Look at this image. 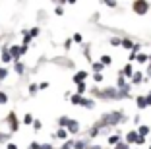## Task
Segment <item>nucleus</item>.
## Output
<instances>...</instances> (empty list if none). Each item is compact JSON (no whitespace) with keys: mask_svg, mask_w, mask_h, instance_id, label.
Listing matches in <instances>:
<instances>
[{"mask_svg":"<svg viewBox=\"0 0 151 149\" xmlns=\"http://www.w3.org/2000/svg\"><path fill=\"white\" fill-rule=\"evenodd\" d=\"M118 87H120V89L126 87V79H124V76H122V74L118 76Z\"/></svg>","mask_w":151,"mask_h":149,"instance_id":"obj_21","label":"nucleus"},{"mask_svg":"<svg viewBox=\"0 0 151 149\" xmlns=\"http://www.w3.org/2000/svg\"><path fill=\"white\" fill-rule=\"evenodd\" d=\"M114 149H130V147H128V143H122V141H120V143L116 145Z\"/></svg>","mask_w":151,"mask_h":149,"instance_id":"obj_29","label":"nucleus"},{"mask_svg":"<svg viewBox=\"0 0 151 149\" xmlns=\"http://www.w3.org/2000/svg\"><path fill=\"white\" fill-rule=\"evenodd\" d=\"M136 60L143 64V62H147V60H149V56H147V54H138V56H136Z\"/></svg>","mask_w":151,"mask_h":149,"instance_id":"obj_19","label":"nucleus"},{"mask_svg":"<svg viewBox=\"0 0 151 149\" xmlns=\"http://www.w3.org/2000/svg\"><path fill=\"white\" fill-rule=\"evenodd\" d=\"M6 76H8V72H6V70H4V68H0V79H4V78H6Z\"/></svg>","mask_w":151,"mask_h":149,"instance_id":"obj_32","label":"nucleus"},{"mask_svg":"<svg viewBox=\"0 0 151 149\" xmlns=\"http://www.w3.org/2000/svg\"><path fill=\"white\" fill-rule=\"evenodd\" d=\"M10 54H12V58H18L19 54H22V48L19 47H12L10 48Z\"/></svg>","mask_w":151,"mask_h":149,"instance_id":"obj_8","label":"nucleus"},{"mask_svg":"<svg viewBox=\"0 0 151 149\" xmlns=\"http://www.w3.org/2000/svg\"><path fill=\"white\" fill-rule=\"evenodd\" d=\"M143 141H145V137H142V136H139V137H138V141H136V143H138V145H142Z\"/></svg>","mask_w":151,"mask_h":149,"instance_id":"obj_37","label":"nucleus"},{"mask_svg":"<svg viewBox=\"0 0 151 149\" xmlns=\"http://www.w3.org/2000/svg\"><path fill=\"white\" fill-rule=\"evenodd\" d=\"M147 76L151 78V64H149V68H147Z\"/></svg>","mask_w":151,"mask_h":149,"instance_id":"obj_43","label":"nucleus"},{"mask_svg":"<svg viewBox=\"0 0 151 149\" xmlns=\"http://www.w3.org/2000/svg\"><path fill=\"white\" fill-rule=\"evenodd\" d=\"M93 93H95L97 97H101V99H120V89H112V87H109V89H103V91L95 89Z\"/></svg>","mask_w":151,"mask_h":149,"instance_id":"obj_2","label":"nucleus"},{"mask_svg":"<svg viewBox=\"0 0 151 149\" xmlns=\"http://www.w3.org/2000/svg\"><path fill=\"white\" fill-rule=\"evenodd\" d=\"M29 147H31V149H41V145H39V143H31Z\"/></svg>","mask_w":151,"mask_h":149,"instance_id":"obj_39","label":"nucleus"},{"mask_svg":"<svg viewBox=\"0 0 151 149\" xmlns=\"http://www.w3.org/2000/svg\"><path fill=\"white\" fill-rule=\"evenodd\" d=\"M149 128H147V126H139V130H138V134H139V136H142V137H145L147 136V134H149Z\"/></svg>","mask_w":151,"mask_h":149,"instance_id":"obj_12","label":"nucleus"},{"mask_svg":"<svg viewBox=\"0 0 151 149\" xmlns=\"http://www.w3.org/2000/svg\"><path fill=\"white\" fill-rule=\"evenodd\" d=\"M85 78H87V74H85V72H78V74L74 76V81L80 85V83H83V79H85Z\"/></svg>","mask_w":151,"mask_h":149,"instance_id":"obj_4","label":"nucleus"},{"mask_svg":"<svg viewBox=\"0 0 151 149\" xmlns=\"http://www.w3.org/2000/svg\"><path fill=\"white\" fill-rule=\"evenodd\" d=\"M109 143H111V145H114V147H116V145L120 143V136H111V137H109Z\"/></svg>","mask_w":151,"mask_h":149,"instance_id":"obj_13","label":"nucleus"},{"mask_svg":"<svg viewBox=\"0 0 151 149\" xmlns=\"http://www.w3.org/2000/svg\"><path fill=\"white\" fill-rule=\"evenodd\" d=\"M122 76H134L132 66H130V64H126V66H124V70H122Z\"/></svg>","mask_w":151,"mask_h":149,"instance_id":"obj_14","label":"nucleus"},{"mask_svg":"<svg viewBox=\"0 0 151 149\" xmlns=\"http://www.w3.org/2000/svg\"><path fill=\"white\" fill-rule=\"evenodd\" d=\"M2 60H4V62H10V60H12V54H10L8 48H2Z\"/></svg>","mask_w":151,"mask_h":149,"instance_id":"obj_9","label":"nucleus"},{"mask_svg":"<svg viewBox=\"0 0 151 149\" xmlns=\"http://www.w3.org/2000/svg\"><path fill=\"white\" fill-rule=\"evenodd\" d=\"M93 79H95V81H103V76H101V74H95Z\"/></svg>","mask_w":151,"mask_h":149,"instance_id":"obj_34","label":"nucleus"},{"mask_svg":"<svg viewBox=\"0 0 151 149\" xmlns=\"http://www.w3.org/2000/svg\"><path fill=\"white\" fill-rule=\"evenodd\" d=\"M111 45H112V47H122V41L114 37V39H111Z\"/></svg>","mask_w":151,"mask_h":149,"instance_id":"obj_25","label":"nucleus"},{"mask_svg":"<svg viewBox=\"0 0 151 149\" xmlns=\"http://www.w3.org/2000/svg\"><path fill=\"white\" fill-rule=\"evenodd\" d=\"M23 120H25V124H33V118H31V114H25V118H23Z\"/></svg>","mask_w":151,"mask_h":149,"instance_id":"obj_31","label":"nucleus"},{"mask_svg":"<svg viewBox=\"0 0 151 149\" xmlns=\"http://www.w3.org/2000/svg\"><path fill=\"white\" fill-rule=\"evenodd\" d=\"M122 47L124 48H134V43L130 39H122Z\"/></svg>","mask_w":151,"mask_h":149,"instance_id":"obj_18","label":"nucleus"},{"mask_svg":"<svg viewBox=\"0 0 151 149\" xmlns=\"http://www.w3.org/2000/svg\"><path fill=\"white\" fill-rule=\"evenodd\" d=\"M74 145H76L74 141H66V143L62 145V149H70V147H74Z\"/></svg>","mask_w":151,"mask_h":149,"instance_id":"obj_28","label":"nucleus"},{"mask_svg":"<svg viewBox=\"0 0 151 149\" xmlns=\"http://www.w3.org/2000/svg\"><path fill=\"white\" fill-rule=\"evenodd\" d=\"M147 105L151 107V93H149V95H147Z\"/></svg>","mask_w":151,"mask_h":149,"instance_id":"obj_41","label":"nucleus"},{"mask_svg":"<svg viewBox=\"0 0 151 149\" xmlns=\"http://www.w3.org/2000/svg\"><path fill=\"white\" fill-rule=\"evenodd\" d=\"M149 60H151V54H149Z\"/></svg>","mask_w":151,"mask_h":149,"instance_id":"obj_45","label":"nucleus"},{"mask_svg":"<svg viewBox=\"0 0 151 149\" xmlns=\"http://www.w3.org/2000/svg\"><path fill=\"white\" fill-rule=\"evenodd\" d=\"M81 105L87 107V109H91V107H93V101H91V99H81Z\"/></svg>","mask_w":151,"mask_h":149,"instance_id":"obj_23","label":"nucleus"},{"mask_svg":"<svg viewBox=\"0 0 151 149\" xmlns=\"http://www.w3.org/2000/svg\"><path fill=\"white\" fill-rule=\"evenodd\" d=\"M56 137H60V140H66V137H68L66 130H64V128H60V130H58V134H56Z\"/></svg>","mask_w":151,"mask_h":149,"instance_id":"obj_17","label":"nucleus"},{"mask_svg":"<svg viewBox=\"0 0 151 149\" xmlns=\"http://www.w3.org/2000/svg\"><path fill=\"white\" fill-rule=\"evenodd\" d=\"M16 72H18V74H22V72H23V64L16 62Z\"/></svg>","mask_w":151,"mask_h":149,"instance_id":"obj_26","label":"nucleus"},{"mask_svg":"<svg viewBox=\"0 0 151 149\" xmlns=\"http://www.w3.org/2000/svg\"><path fill=\"white\" fill-rule=\"evenodd\" d=\"M41 149H52V147H50V145H47V143H45V145H41Z\"/></svg>","mask_w":151,"mask_h":149,"instance_id":"obj_40","label":"nucleus"},{"mask_svg":"<svg viewBox=\"0 0 151 149\" xmlns=\"http://www.w3.org/2000/svg\"><path fill=\"white\" fill-rule=\"evenodd\" d=\"M33 126H35V130H39V128H41V122H39V120H35V122H33Z\"/></svg>","mask_w":151,"mask_h":149,"instance_id":"obj_38","label":"nucleus"},{"mask_svg":"<svg viewBox=\"0 0 151 149\" xmlns=\"http://www.w3.org/2000/svg\"><path fill=\"white\" fill-rule=\"evenodd\" d=\"M136 103H138L139 109H145V107H149V105H147V97H138V99H136Z\"/></svg>","mask_w":151,"mask_h":149,"instance_id":"obj_7","label":"nucleus"},{"mask_svg":"<svg viewBox=\"0 0 151 149\" xmlns=\"http://www.w3.org/2000/svg\"><path fill=\"white\" fill-rule=\"evenodd\" d=\"M81 99H83L81 95H74L72 97V103H74V105H81Z\"/></svg>","mask_w":151,"mask_h":149,"instance_id":"obj_20","label":"nucleus"},{"mask_svg":"<svg viewBox=\"0 0 151 149\" xmlns=\"http://www.w3.org/2000/svg\"><path fill=\"white\" fill-rule=\"evenodd\" d=\"M91 149H101V147H99V145H95V147H91Z\"/></svg>","mask_w":151,"mask_h":149,"instance_id":"obj_44","label":"nucleus"},{"mask_svg":"<svg viewBox=\"0 0 151 149\" xmlns=\"http://www.w3.org/2000/svg\"><path fill=\"white\" fill-rule=\"evenodd\" d=\"M74 147H76V149H85V147H87V143H85V141H76Z\"/></svg>","mask_w":151,"mask_h":149,"instance_id":"obj_24","label":"nucleus"},{"mask_svg":"<svg viewBox=\"0 0 151 149\" xmlns=\"http://www.w3.org/2000/svg\"><path fill=\"white\" fill-rule=\"evenodd\" d=\"M29 91H31V93H37V91H39V85H31V87H29Z\"/></svg>","mask_w":151,"mask_h":149,"instance_id":"obj_33","label":"nucleus"},{"mask_svg":"<svg viewBox=\"0 0 151 149\" xmlns=\"http://www.w3.org/2000/svg\"><path fill=\"white\" fill-rule=\"evenodd\" d=\"M6 101H8V97H6L4 93H0V103H6Z\"/></svg>","mask_w":151,"mask_h":149,"instance_id":"obj_35","label":"nucleus"},{"mask_svg":"<svg viewBox=\"0 0 151 149\" xmlns=\"http://www.w3.org/2000/svg\"><path fill=\"white\" fill-rule=\"evenodd\" d=\"M111 62H112L111 56H107V54H105V56H101V64H103V66H109Z\"/></svg>","mask_w":151,"mask_h":149,"instance_id":"obj_16","label":"nucleus"},{"mask_svg":"<svg viewBox=\"0 0 151 149\" xmlns=\"http://www.w3.org/2000/svg\"><path fill=\"white\" fill-rule=\"evenodd\" d=\"M147 10H149V4L147 2H134V12L136 14H147Z\"/></svg>","mask_w":151,"mask_h":149,"instance_id":"obj_3","label":"nucleus"},{"mask_svg":"<svg viewBox=\"0 0 151 149\" xmlns=\"http://www.w3.org/2000/svg\"><path fill=\"white\" fill-rule=\"evenodd\" d=\"M37 35H39V29H37V27H35V29H31V31H29V37H37Z\"/></svg>","mask_w":151,"mask_h":149,"instance_id":"obj_30","label":"nucleus"},{"mask_svg":"<svg viewBox=\"0 0 151 149\" xmlns=\"http://www.w3.org/2000/svg\"><path fill=\"white\" fill-rule=\"evenodd\" d=\"M78 130H80V124L76 122V120H70V124H68V132H72V134H76Z\"/></svg>","mask_w":151,"mask_h":149,"instance_id":"obj_6","label":"nucleus"},{"mask_svg":"<svg viewBox=\"0 0 151 149\" xmlns=\"http://www.w3.org/2000/svg\"><path fill=\"white\" fill-rule=\"evenodd\" d=\"M124 120V114L122 112H112V114H107V116H103V122L99 124V130L101 128H105V126H114V124H120Z\"/></svg>","mask_w":151,"mask_h":149,"instance_id":"obj_1","label":"nucleus"},{"mask_svg":"<svg viewBox=\"0 0 151 149\" xmlns=\"http://www.w3.org/2000/svg\"><path fill=\"white\" fill-rule=\"evenodd\" d=\"M138 137H139L138 132H130L128 136H126V141H128V143H136V141H138Z\"/></svg>","mask_w":151,"mask_h":149,"instance_id":"obj_5","label":"nucleus"},{"mask_svg":"<svg viewBox=\"0 0 151 149\" xmlns=\"http://www.w3.org/2000/svg\"><path fill=\"white\" fill-rule=\"evenodd\" d=\"M149 149H151V147H149Z\"/></svg>","mask_w":151,"mask_h":149,"instance_id":"obj_46","label":"nucleus"},{"mask_svg":"<svg viewBox=\"0 0 151 149\" xmlns=\"http://www.w3.org/2000/svg\"><path fill=\"white\" fill-rule=\"evenodd\" d=\"M142 79H143V74H139V72H136V74L132 76V81H134V83H142Z\"/></svg>","mask_w":151,"mask_h":149,"instance_id":"obj_10","label":"nucleus"},{"mask_svg":"<svg viewBox=\"0 0 151 149\" xmlns=\"http://www.w3.org/2000/svg\"><path fill=\"white\" fill-rule=\"evenodd\" d=\"M74 41H78V43H81V35H80V33H76V35H74Z\"/></svg>","mask_w":151,"mask_h":149,"instance_id":"obj_36","label":"nucleus"},{"mask_svg":"<svg viewBox=\"0 0 151 149\" xmlns=\"http://www.w3.org/2000/svg\"><path fill=\"white\" fill-rule=\"evenodd\" d=\"M10 128H12V130H18V120H16L14 114H10Z\"/></svg>","mask_w":151,"mask_h":149,"instance_id":"obj_11","label":"nucleus"},{"mask_svg":"<svg viewBox=\"0 0 151 149\" xmlns=\"http://www.w3.org/2000/svg\"><path fill=\"white\" fill-rule=\"evenodd\" d=\"M8 149H18V147H16L14 143H10V145H8Z\"/></svg>","mask_w":151,"mask_h":149,"instance_id":"obj_42","label":"nucleus"},{"mask_svg":"<svg viewBox=\"0 0 151 149\" xmlns=\"http://www.w3.org/2000/svg\"><path fill=\"white\" fill-rule=\"evenodd\" d=\"M83 91H85V83H80L78 85V95H81Z\"/></svg>","mask_w":151,"mask_h":149,"instance_id":"obj_27","label":"nucleus"},{"mask_svg":"<svg viewBox=\"0 0 151 149\" xmlns=\"http://www.w3.org/2000/svg\"><path fill=\"white\" fill-rule=\"evenodd\" d=\"M93 70H95V74H101L103 64H101V62H95V64H93Z\"/></svg>","mask_w":151,"mask_h":149,"instance_id":"obj_22","label":"nucleus"},{"mask_svg":"<svg viewBox=\"0 0 151 149\" xmlns=\"http://www.w3.org/2000/svg\"><path fill=\"white\" fill-rule=\"evenodd\" d=\"M58 124H60V128H68V124H70V118H66V116H62V118L58 120Z\"/></svg>","mask_w":151,"mask_h":149,"instance_id":"obj_15","label":"nucleus"}]
</instances>
